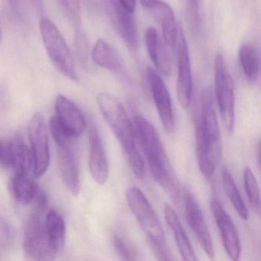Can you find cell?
I'll return each instance as SVG.
<instances>
[{"label":"cell","mask_w":261,"mask_h":261,"mask_svg":"<svg viewBox=\"0 0 261 261\" xmlns=\"http://www.w3.org/2000/svg\"><path fill=\"white\" fill-rule=\"evenodd\" d=\"M134 126L152 177L165 192L178 203L180 200L179 185L155 127L147 119L140 115L134 117Z\"/></svg>","instance_id":"1"},{"label":"cell","mask_w":261,"mask_h":261,"mask_svg":"<svg viewBox=\"0 0 261 261\" xmlns=\"http://www.w3.org/2000/svg\"><path fill=\"white\" fill-rule=\"evenodd\" d=\"M100 114L117 139L126 156L136 178L144 177L145 166L137 146V136L131 121L121 102L109 93H100L97 97Z\"/></svg>","instance_id":"2"},{"label":"cell","mask_w":261,"mask_h":261,"mask_svg":"<svg viewBox=\"0 0 261 261\" xmlns=\"http://www.w3.org/2000/svg\"><path fill=\"white\" fill-rule=\"evenodd\" d=\"M35 200L34 209L29 217L24 231V250L25 255L33 260H53L59 250L51 242L45 229L48 196L43 191L39 190Z\"/></svg>","instance_id":"3"},{"label":"cell","mask_w":261,"mask_h":261,"mask_svg":"<svg viewBox=\"0 0 261 261\" xmlns=\"http://www.w3.org/2000/svg\"><path fill=\"white\" fill-rule=\"evenodd\" d=\"M40 33L47 54L55 67L65 77L79 82L74 58L56 24L43 18L40 22Z\"/></svg>","instance_id":"4"},{"label":"cell","mask_w":261,"mask_h":261,"mask_svg":"<svg viewBox=\"0 0 261 261\" xmlns=\"http://www.w3.org/2000/svg\"><path fill=\"white\" fill-rule=\"evenodd\" d=\"M196 136L205 143L217 165L222 156V143L218 116L215 109L213 91L211 87H205L201 96V115L197 122Z\"/></svg>","instance_id":"5"},{"label":"cell","mask_w":261,"mask_h":261,"mask_svg":"<svg viewBox=\"0 0 261 261\" xmlns=\"http://www.w3.org/2000/svg\"><path fill=\"white\" fill-rule=\"evenodd\" d=\"M215 94L223 124L229 134H233L235 122L234 82L221 55H218L215 61Z\"/></svg>","instance_id":"6"},{"label":"cell","mask_w":261,"mask_h":261,"mask_svg":"<svg viewBox=\"0 0 261 261\" xmlns=\"http://www.w3.org/2000/svg\"><path fill=\"white\" fill-rule=\"evenodd\" d=\"M126 198L131 212L146 233L147 239L166 242L161 222L144 193L137 187H131L126 191Z\"/></svg>","instance_id":"7"},{"label":"cell","mask_w":261,"mask_h":261,"mask_svg":"<svg viewBox=\"0 0 261 261\" xmlns=\"http://www.w3.org/2000/svg\"><path fill=\"white\" fill-rule=\"evenodd\" d=\"M28 134L33 155V174L39 178L46 172L50 165L48 127L41 114H36L30 120Z\"/></svg>","instance_id":"8"},{"label":"cell","mask_w":261,"mask_h":261,"mask_svg":"<svg viewBox=\"0 0 261 261\" xmlns=\"http://www.w3.org/2000/svg\"><path fill=\"white\" fill-rule=\"evenodd\" d=\"M177 62H178V76H177V97L178 103L183 109H188L192 102V72L191 66L190 55L184 31L178 27L177 37Z\"/></svg>","instance_id":"9"},{"label":"cell","mask_w":261,"mask_h":261,"mask_svg":"<svg viewBox=\"0 0 261 261\" xmlns=\"http://www.w3.org/2000/svg\"><path fill=\"white\" fill-rule=\"evenodd\" d=\"M146 75L162 124L166 132L172 134L175 129V117L172 99L167 87L163 82L161 74L151 67H148L146 69Z\"/></svg>","instance_id":"10"},{"label":"cell","mask_w":261,"mask_h":261,"mask_svg":"<svg viewBox=\"0 0 261 261\" xmlns=\"http://www.w3.org/2000/svg\"><path fill=\"white\" fill-rule=\"evenodd\" d=\"M210 206L227 256L232 260H239L241 253V240L234 223L218 199L212 198Z\"/></svg>","instance_id":"11"},{"label":"cell","mask_w":261,"mask_h":261,"mask_svg":"<svg viewBox=\"0 0 261 261\" xmlns=\"http://www.w3.org/2000/svg\"><path fill=\"white\" fill-rule=\"evenodd\" d=\"M103 1L117 33L128 46L135 49L138 45L139 36L134 13L127 11L118 0Z\"/></svg>","instance_id":"12"},{"label":"cell","mask_w":261,"mask_h":261,"mask_svg":"<svg viewBox=\"0 0 261 261\" xmlns=\"http://www.w3.org/2000/svg\"><path fill=\"white\" fill-rule=\"evenodd\" d=\"M56 117L65 131L74 139L79 138L87 127L86 119L74 101L62 94L56 97Z\"/></svg>","instance_id":"13"},{"label":"cell","mask_w":261,"mask_h":261,"mask_svg":"<svg viewBox=\"0 0 261 261\" xmlns=\"http://www.w3.org/2000/svg\"><path fill=\"white\" fill-rule=\"evenodd\" d=\"M185 212L186 219L196 236L204 253L210 259L215 257V250L207 224L198 201L192 192H187L185 196Z\"/></svg>","instance_id":"14"},{"label":"cell","mask_w":261,"mask_h":261,"mask_svg":"<svg viewBox=\"0 0 261 261\" xmlns=\"http://www.w3.org/2000/svg\"><path fill=\"white\" fill-rule=\"evenodd\" d=\"M72 145L73 141L57 143L58 155L62 180L71 195L77 196L80 192V174Z\"/></svg>","instance_id":"15"},{"label":"cell","mask_w":261,"mask_h":261,"mask_svg":"<svg viewBox=\"0 0 261 261\" xmlns=\"http://www.w3.org/2000/svg\"><path fill=\"white\" fill-rule=\"evenodd\" d=\"M89 169L96 183L105 185L109 178V165L103 141L97 128L91 126L89 130Z\"/></svg>","instance_id":"16"},{"label":"cell","mask_w":261,"mask_h":261,"mask_svg":"<svg viewBox=\"0 0 261 261\" xmlns=\"http://www.w3.org/2000/svg\"><path fill=\"white\" fill-rule=\"evenodd\" d=\"M146 49L154 66L162 75H170L172 72L170 57L155 29H148L145 36Z\"/></svg>","instance_id":"17"},{"label":"cell","mask_w":261,"mask_h":261,"mask_svg":"<svg viewBox=\"0 0 261 261\" xmlns=\"http://www.w3.org/2000/svg\"><path fill=\"white\" fill-rule=\"evenodd\" d=\"M165 219L172 230L176 242L178 252L182 259L186 261H196V257L190 240L180 221L176 212L169 204H166L164 208Z\"/></svg>","instance_id":"18"},{"label":"cell","mask_w":261,"mask_h":261,"mask_svg":"<svg viewBox=\"0 0 261 261\" xmlns=\"http://www.w3.org/2000/svg\"><path fill=\"white\" fill-rule=\"evenodd\" d=\"M157 19L162 32L165 43L169 47H174L178 37V27L175 22L173 10L169 4L160 0L158 4L149 10Z\"/></svg>","instance_id":"19"},{"label":"cell","mask_w":261,"mask_h":261,"mask_svg":"<svg viewBox=\"0 0 261 261\" xmlns=\"http://www.w3.org/2000/svg\"><path fill=\"white\" fill-rule=\"evenodd\" d=\"M91 56L94 63L100 68L115 72L121 69L122 62L120 56L105 39H99L97 41Z\"/></svg>","instance_id":"20"},{"label":"cell","mask_w":261,"mask_h":261,"mask_svg":"<svg viewBox=\"0 0 261 261\" xmlns=\"http://www.w3.org/2000/svg\"><path fill=\"white\" fill-rule=\"evenodd\" d=\"M13 155V166L16 173L29 175L33 169V161L31 149L25 144L21 135H16L10 140Z\"/></svg>","instance_id":"21"},{"label":"cell","mask_w":261,"mask_h":261,"mask_svg":"<svg viewBox=\"0 0 261 261\" xmlns=\"http://www.w3.org/2000/svg\"><path fill=\"white\" fill-rule=\"evenodd\" d=\"M11 190L16 201L22 204H29L36 198L39 188L29 175L16 173L12 179Z\"/></svg>","instance_id":"22"},{"label":"cell","mask_w":261,"mask_h":261,"mask_svg":"<svg viewBox=\"0 0 261 261\" xmlns=\"http://www.w3.org/2000/svg\"><path fill=\"white\" fill-rule=\"evenodd\" d=\"M45 225L47 233L56 248L62 250L66 242V224L63 217L55 209L45 214Z\"/></svg>","instance_id":"23"},{"label":"cell","mask_w":261,"mask_h":261,"mask_svg":"<svg viewBox=\"0 0 261 261\" xmlns=\"http://www.w3.org/2000/svg\"><path fill=\"white\" fill-rule=\"evenodd\" d=\"M221 179H222L223 188L228 199L238 212L240 218L243 220L248 219V212L242 196L238 190V186L234 179L228 169L224 167L221 170Z\"/></svg>","instance_id":"24"},{"label":"cell","mask_w":261,"mask_h":261,"mask_svg":"<svg viewBox=\"0 0 261 261\" xmlns=\"http://www.w3.org/2000/svg\"><path fill=\"white\" fill-rule=\"evenodd\" d=\"M239 60L244 75L250 82H255L259 76V53L254 45L244 44L240 48Z\"/></svg>","instance_id":"25"},{"label":"cell","mask_w":261,"mask_h":261,"mask_svg":"<svg viewBox=\"0 0 261 261\" xmlns=\"http://www.w3.org/2000/svg\"><path fill=\"white\" fill-rule=\"evenodd\" d=\"M244 184L247 198L255 213L260 214V195L259 185L251 169L246 166L244 170Z\"/></svg>","instance_id":"26"},{"label":"cell","mask_w":261,"mask_h":261,"mask_svg":"<svg viewBox=\"0 0 261 261\" xmlns=\"http://www.w3.org/2000/svg\"><path fill=\"white\" fill-rule=\"evenodd\" d=\"M60 3L68 17L77 27L81 19L79 0H60Z\"/></svg>","instance_id":"27"},{"label":"cell","mask_w":261,"mask_h":261,"mask_svg":"<svg viewBox=\"0 0 261 261\" xmlns=\"http://www.w3.org/2000/svg\"><path fill=\"white\" fill-rule=\"evenodd\" d=\"M113 245H114V249L118 256L124 260L137 259V258L134 256V253H132L129 247L126 245L125 241L117 234H114L113 236Z\"/></svg>","instance_id":"28"},{"label":"cell","mask_w":261,"mask_h":261,"mask_svg":"<svg viewBox=\"0 0 261 261\" xmlns=\"http://www.w3.org/2000/svg\"><path fill=\"white\" fill-rule=\"evenodd\" d=\"M189 22L193 30L197 31L200 22V0H186Z\"/></svg>","instance_id":"29"},{"label":"cell","mask_w":261,"mask_h":261,"mask_svg":"<svg viewBox=\"0 0 261 261\" xmlns=\"http://www.w3.org/2000/svg\"><path fill=\"white\" fill-rule=\"evenodd\" d=\"M148 240V244L157 259L160 260H171L173 259L168 250L166 242H158L153 240Z\"/></svg>","instance_id":"30"},{"label":"cell","mask_w":261,"mask_h":261,"mask_svg":"<svg viewBox=\"0 0 261 261\" xmlns=\"http://www.w3.org/2000/svg\"><path fill=\"white\" fill-rule=\"evenodd\" d=\"M0 166L10 169L13 166V155L10 141L0 140Z\"/></svg>","instance_id":"31"},{"label":"cell","mask_w":261,"mask_h":261,"mask_svg":"<svg viewBox=\"0 0 261 261\" xmlns=\"http://www.w3.org/2000/svg\"><path fill=\"white\" fill-rule=\"evenodd\" d=\"M75 47L79 57L82 62H86L88 56V44L86 36L82 33L80 29H77L75 32Z\"/></svg>","instance_id":"32"},{"label":"cell","mask_w":261,"mask_h":261,"mask_svg":"<svg viewBox=\"0 0 261 261\" xmlns=\"http://www.w3.org/2000/svg\"><path fill=\"white\" fill-rule=\"evenodd\" d=\"M119 3L126 9L127 11L130 13H135L136 10V0H118Z\"/></svg>","instance_id":"33"},{"label":"cell","mask_w":261,"mask_h":261,"mask_svg":"<svg viewBox=\"0 0 261 261\" xmlns=\"http://www.w3.org/2000/svg\"><path fill=\"white\" fill-rule=\"evenodd\" d=\"M160 0H140V4L146 10H151L157 4Z\"/></svg>","instance_id":"34"},{"label":"cell","mask_w":261,"mask_h":261,"mask_svg":"<svg viewBox=\"0 0 261 261\" xmlns=\"http://www.w3.org/2000/svg\"><path fill=\"white\" fill-rule=\"evenodd\" d=\"M33 4L36 6L39 11H42L43 7V0H33Z\"/></svg>","instance_id":"35"},{"label":"cell","mask_w":261,"mask_h":261,"mask_svg":"<svg viewBox=\"0 0 261 261\" xmlns=\"http://www.w3.org/2000/svg\"><path fill=\"white\" fill-rule=\"evenodd\" d=\"M8 1L10 5H11L15 10H17L18 7H19V0H8Z\"/></svg>","instance_id":"36"},{"label":"cell","mask_w":261,"mask_h":261,"mask_svg":"<svg viewBox=\"0 0 261 261\" xmlns=\"http://www.w3.org/2000/svg\"><path fill=\"white\" fill-rule=\"evenodd\" d=\"M2 40V30H1V27H0V42Z\"/></svg>","instance_id":"37"}]
</instances>
